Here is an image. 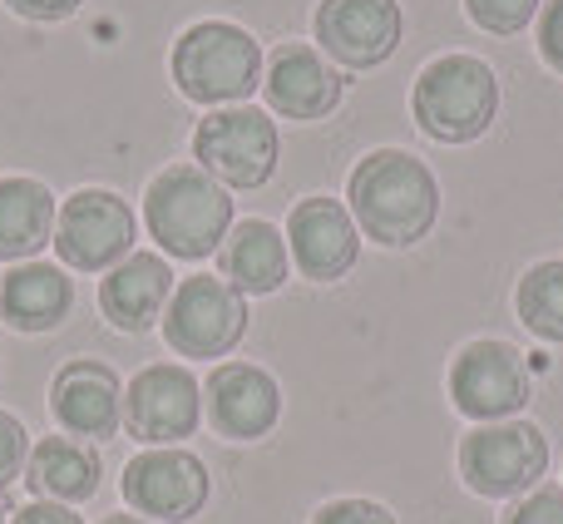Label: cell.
Listing matches in <instances>:
<instances>
[{"mask_svg":"<svg viewBox=\"0 0 563 524\" xmlns=\"http://www.w3.org/2000/svg\"><path fill=\"white\" fill-rule=\"evenodd\" d=\"M346 198L361 233L386 248L420 243L440 214L435 174L416 154H400V149H376V154L361 159Z\"/></svg>","mask_w":563,"mask_h":524,"instance_id":"6da1fadb","label":"cell"},{"mask_svg":"<svg viewBox=\"0 0 563 524\" xmlns=\"http://www.w3.org/2000/svg\"><path fill=\"white\" fill-rule=\"evenodd\" d=\"M144 223L158 238V248L174 258H208L223 248L228 223H233V198L218 178H208L194 164H174L148 184L144 194Z\"/></svg>","mask_w":563,"mask_h":524,"instance_id":"7a4b0ae2","label":"cell"},{"mask_svg":"<svg viewBox=\"0 0 563 524\" xmlns=\"http://www.w3.org/2000/svg\"><path fill=\"white\" fill-rule=\"evenodd\" d=\"M416 124L440 144H470L499 114V79L475 55H440L416 79Z\"/></svg>","mask_w":563,"mask_h":524,"instance_id":"3957f363","label":"cell"},{"mask_svg":"<svg viewBox=\"0 0 563 524\" xmlns=\"http://www.w3.org/2000/svg\"><path fill=\"white\" fill-rule=\"evenodd\" d=\"M174 85L194 105H233L263 85V50L243 25L203 20L174 45Z\"/></svg>","mask_w":563,"mask_h":524,"instance_id":"277c9868","label":"cell"},{"mask_svg":"<svg viewBox=\"0 0 563 524\" xmlns=\"http://www.w3.org/2000/svg\"><path fill=\"white\" fill-rule=\"evenodd\" d=\"M544 466H549V440L529 421L479 426L460 446V476L485 500H509V495L534 490L544 480Z\"/></svg>","mask_w":563,"mask_h":524,"instance_id":"5b68a950","label":"cell"},{"mask_svg":"<svg viewBox=\"0 0 563 524\" xmlns=\"http://www.w3.org/2000/svg\"><path fill=\"white\" fill-rule=\"evenodd\" d=\"M194 159L223 188H257L277 168V124L263 109H218L198 124Z\"/></svg>","mask_w":563,"mask_h":524,"instance_id":"8992f818","label":"cell"},{"mask_svg":"<svg viewBox=\"0 0 563 524\" xmlns=\"http://www.w3.org/2000/svg\"><path fill=\"white\" fill-rule=\"evenodd\" d=\"M247 331V302L223 277H184L164 307V337L184 357H228Z\"/></svg>","mask_w":563,"mask_h":524,"instance_id":"52a82bcc","label":"cell"},{"mask_svg":"<svg viewBox=\"0 0 563 524\" xmlns=\"http://www.w3.org/2000/svg\"><path fill=\"white\" fill-rule=\"evenodd\" d=\"M134 248V208L109 188H79L55 214V253L75 272H109Z\"/></svg>","mask_w":563,"mask_h":524,"instance_id":"ba28073f","label":"cell"},{"mask_svg":"<svg viewBox=\"0 0 563 524\" xmlns=\"http://www.w3.org/2000/svg\"><path fill=\"white\" fill-rule=\"evenodd\" d=\"M450 401L470 421H505L529 401V367L509 341H470L450 367Z\"/></svg>","mask_w":563,"mask_h":524,"instance_id":"9c48e42d","label":"cell"},{"mask_svg":"<svg viewBox=\"0 0 563 524\" xmlns=\"http://www.w3.org/2000/svg\"><path fill=\"white\" fill-rule=\"evenodd\" d=\"M124 500L139 515L184 524L208 505V470L188 450H144L124 466Z\"/></svg>","mask_w":563,"mask_h":524,"instance_id":"30bf717a","label":"cell"},{"mask_svg":"<svg viewBox=\"0 0 563 524\" xmlns=\"http://www.w3.org/2000/svg\"><path fill=\"white\" fill-rule=\"evenodd\" d=\"M317 40L336 65L371 69L400 45V6L396 0H321Z\"/></svg>","mask_w":563,"mask_h":524,"instance_id":"8fae6325","label":"cell"},{"mask_svg":"<svg viewBox=\"0 0 563 524\" xmlns=\"http://www.w3.org/2000/svg\"><path fill=\"white\" fill-rule=\"evenodd\" d=\"M198 411H203V396L184 367H144L124 391V426L154 446L194 436Z\"/></svg>","mask_w":563,"mask_h":524,"instance_id":"7c38bea8","label":"cell"},{"mask_svg":"<svg viewBox=\"0 0 563 524\" xmlns=\"http://www.w3.org/2000/svg\"><path fill=\"white\" fill-rule=\"evenodd\" d=\"M291 258H297L301 277L311 282H336L346 277V268L361 253V233H356V218L336 204V198H301L291 208Z\"/></svg>","mask_w":563,"mask_h":524,"instance_id":"4fadbf2b","label":"cell"},{"mask_svg":"<svg viewBox=\"0 0 563 524\" xmlns=\"http://www.w3.org/2000/svg\"><path fill=\"white\" fill-rule=\"evenodd\" d=\"M49 411L69 436L104 440L124 421V391H119L114 371L99 367V361H69L49 386Z\"/></svg>","mask_w":563,"mask_h":524,"instance_id":"5bb4252c","label":"cell"},{"mask_svg":"<svg viewBox=\"0 0 563 524\" xmlns=\"http://www.w3.org/2000/svg\"><path fill=\"white\" fill-rule=\"evenodd\" d=\"M282 411V391L267 371L243 367V361H228L208 376V416L223 436L233 440H257L277 426Z\"/></svg>","mask_w":563,"mask_h":524,"instance_id":"9a60e30c","label":"cell"},{"mask_svg":"<svg viewBox=\"0 0 563 524\" xmlns=\"http://www.w3.org/2000/svg\"><path fill=\"white\" fill-rule=\"evenodd\" d=\"M267 105L287 119H321L341 105V75L311 45H277L267 59Z\"/></svg>","mask_w":563,"mask_h":524,"instance_id":"2e32d148","label":"cell"},{"mask_svg":"<svg viewBox=\"0 0 563 524\" xmlns=\"http://www.w3.org/2000/svg\"><path fill=\"white\" fill-rule=\"evenodd\" d=\"M174 297V272L154 253H129L99 282V307L119 331H148Z\"/></svg>","mask_w":563,"mask_h":524,"instance_id":"e0dca14e","label":"cell"},{"mask_svg":"<svg viewBox=\"0 0 563 524\" xmlns=\"http://www.w3.org/2000/svg\"><path fill=\"white\" fill-rule=\"evenodd\" d=\"M69 302H75V287H69V277L59 268H49V262H25V268H15L0 282V317L15 331L59 327Z\"/></svg>","mask_w":563,"mask_h":524,"instance_id":"ac0fdd59","label":"cell"},{"mask_svg":"<svg viewBox=\"0 0 563 524\" xmlns=\"http://www.w3.org/2000/svg\"><path fill=\"white\" fill-rule=\"evenodd\" d=\"M223 282L238 292H277L282 277H287V243H282V233L273 223H263V218H247V223H238L233 233H228L223 243Z\"/></svg>","mask_w":563,"mask_h":524,"instance_id":"d6986e66","label":"cell"},{"mask_svg":"<svg viewBox=\"0 0 563 524\" xmlns=\"http://www.w3.org/2000/svg\"><path fill=\"white\" fill-rule=\"evenodd\" d=\"M55 238V198L35 178H0V258H35Z\"/></svg>","mask_w":563,"mask_h":524,"instance_id":"ffe728a7","label":"cell"},{"mask_svg":"<svg viewBox=\"0 0 563 524\" xmlns=\"http://www.w3.org/2000/svg\"><path fill=\"white\" fill-rule=\"evenodd\" d=\"M25 480L35 495L55 500V505H65V500H89L99 490V456L69 436H49V440H40L35 456H30Z\"/></svg>","mask_w":563,"mask_h":524,"instance_id":"44dd1931","label":"cell"},{"mask_svg":"<svg viewBox=\"0 0 563 524\" xmlns=\"http://www.w3.org/2000/svg\"><path fill=\"white\" fill-rule=\"evenodd\" d=\"M519 321H525L534 337L544 341H563V262H539L525 272L519 282Z\"/></svg>","mask_w":563,"mask_h":524,"instance_id":"7402d4cb","label":"cell"},{"mask_svg":"<svg viewBox=\"0 0 563 524\" xmlns=\"http://www.w3.org/2000/svg\"><path fill=\"white\" fill-rule=\"evenodd\" d=\"M465 10L489 35H515V30H525L534 20L539 0H465Z\"/></svg>","mask_w":563,"mask_h":524,"instance_id":"603a6c76","label":"cell"},{"mask_svg":"<svg viewBox=\"0 0 563 524\" xmlns=\"http://www.w3.org/2000/svg\"><path fill=\"white\" fill-rule=\"evenodd\" d=\"M311 524H396V515L376 500H331V505L317 510Z\"/></svg>","mask_w":563,"mask_h":524,"instance_id":"cb8c5ba5","label":"cell"},{"mask_svg":"<svg viewBox=\"0 0 563 524\" xmlns=\"http://www.w3.org/2000/svg\"><path fill=\"white\" fill-rule=\"evenodd\" d=\"M505 524H563V490L544 485V490H534V495H525L505 515Z\"/></svg>","mask_w":563,"mask_h":524,"instance_id":"d4e9b609","label":"cell"},{"mask_svg":"<svg viewBox=\"0 0 563 524\" xmlns=\"http://www.w3.org/2000/svg\"><path fill=\"white\" fill-rule=\"evenodd\" d=\"M20 466H25V426L10 411H0V485H10Z\"/></svg>","mask_w":563,"mask_h":524,"instance_id":"484cf974","label":"cell"},{"mask_svg":"<svg viewBox=\"0 0 563 524\" xmlns=\"http://www.w3.org/2000/svg\"><path fill=\"white\" fill-rule=\"evenodd\" d=\"M539 55L563 75V0H549L544 20H539Z\"/></svg>","mask_w":563,"mask_h":524,"instance_id":"4316f807","label":"cell"},{"mask_svg":"<svg viewBox=\"0 0 563 524\" xmlns=\"http://www.w3.org/2000/svg\"><path fill=\"white\" fill-rule=\"evenodd\" d=\"M5 6L15 10V15H25V20H65L79 0H5Z\"/></svg>","mask_w":563,"mask_h":524,"instance_id":"83f0119b","label":"cell"},{"mask_svg":"<svg viewBox=\"0 0 563 524\" xmlns=\"http://www.w3.org/2000/svg\"><path fill=\"white\" fill-rule=\"evenodd\" d=\"M15 524H79V515L65 505H55V500H40V505L15 510Z\"/></svg>","mask_w":563,"mask_h":524,"instance_id":"f1b7e54d","label":"cell"},{"mask_svg":"<svg viewBox=\"0 0 563 524\" xmlns=\"http://www.w3.org/2000/svg\"><path fill=\"white\" fill-rule=\"evenodd\" d=\"M104 524H148V520H139V515H109Z\"/></svg>","mask_w":563,"mask_h":524,"instance_id":"f546056e","label":"cell"},{"mask_svg":"<svg viewBox=\"0 0 563 524\" xmlns=\"http://www.w3.org/2000/svg\"><path fill=\"white\" fill-rule=\"evenodd\" d=\"M0 524H5V505H0Z\"/></svg>","mask_w":563,"mask_h":524,"instance_id":"4dcf8cb0","label":"cell"}]
</instances>
